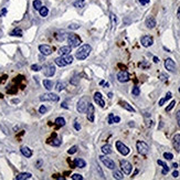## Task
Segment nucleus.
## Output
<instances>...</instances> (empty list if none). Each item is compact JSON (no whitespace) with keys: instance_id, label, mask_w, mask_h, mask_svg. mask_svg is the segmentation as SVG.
<instances>
[{"instance_id":"11","label":"nucleus","mask_w":180,"mask_h":180,"mask_svg":"<svg viewBox=\"0 0 180 180\" xmlns=\"http://www.w3.org/2000/svg\"><path fill=\"white\" fill-rule=\"evenodd\" d=\"M117 80L120 82V83H126V82L129 81V73L127 71H120L117 74Z\"/></svg>"},{"instance_id":"6","label":"nucleus","mask_w":180,"mask_h":180,"mask_svg":"<svg viewBox=\"0 0 180 180\" xmlns=\"http://www.w3.org/2000/svg\"><path fill=\"white\" fill-rule=\"evenodd\" d=\"M120 168H122L123 172L125 175H130V172L133 170V166L127 160H120Z\"/></svg>"},{"instance_id":"50","label":"nucleus","mask_w":180,"mask_h":180,"mask_svg":"<svg viewBox=\"0 0 180 180\" xmlns=\"http://www.w3.org/2000/svg\"><path fill=\"white\" fill-rule=\"evenodd\" d=\"M6 13H7V9H6V8H3V9L0 11V18L2 17V16H5Z\"/></svg>"},{"instance_id":"61","label":"nucleus","mask_w":180,"mask_h":180,"mask_svg":"<svg viewBox=\"0 0 180 180\" xmlns=\"http://www.w3.org/2000/svg\"><path fill=\"white\" fill-rule=\"evenodd\" d=\"M108 97H109V99H112V97H113V94H112V93H108Z\"/></svg>"},{"instance_id":"22","label":"nucleus","mask_w":180,"mask_h":180,"mask_svg":"<svg viewBox=\"0 0 180 180\" xmlns=\"http://www.w3.org/2000/svg\"><path fill=\"white\" fill-rule=\"evenodd\" d=\"M157 163H158V165H160L161 167H162V171H161V173H162V175H167V173H168V171H169V167L168 166H167V163L165 162V161H162V160H157Z\"/></svg>"},{"instance_id":"48","label":"nucleus","mask_w":180,"mask_h":180,"mask_svg":"<svg viewBox=\"0 0 180 180\" xmlns=\"http://www.w3.org/2000/svg\"><path fill=\"white\" fill-rule=\"evenodd\" d=\"M80 26L79 24H71V26H69V29L71 30H74V29H79Z\"/></svg>"},{"instance_id":"41","label":"nucleus","mask_w":180,"mask_h":180,"mask_svg":"<svg viewBox=\"0 0 180 180\" xmlns=\"http://www.w3.org/2000/svg\"><path fill=\"white\" fill-rule=\"evenodd\" d=\"M163 158H166L167 160H171V159L173 158V155L171 154V153H165V154H163Z\"/></svg>"},{"instance_id":"47","label":"nucleus","mask_w":180,"mask_h":180,"mask_svg":"<svg viewBox=\"0 0 180 180\" xmlns=\"http://www.w3.org/2000/svg\"><path fill=\"white\" fill-rule=\"evenodd\" d=\"M176 118H177L178 126L180 127V110H178V112H177V114H176Z\"/></svg>"},{"instance_id":"38","label":"nucleus","mask_w":180,"mask_h":180,"mask_svg":"<svg viewBox=\"0 0 180 180\" xmlns=\"http://www.w3.org/2000/svg\"><path fill=\"white\" fill-rule=\"evenodd\" d=\"M76 150H77V147L76 146H72L69 150H67V154H69V155H73V154L76 153Z\"/></svg>"},{"instance_id":"14","label":"nucleus","mask_w":180,"mask_h":180,"mask_svg":"<svg viewBox=\"0 0 180 180\" xmlns=\"http://www.w3.org/2000/svg\"><path fill=\"white\" fill-rule=\"evenodd\" d=\"M94 102H95L97 105L101 106V107H104V106H105V102H104L103 96H102V94L99 93V92H96V93L94 94Z\"/></svg>"},{"instance_id":"62","label":"nucleus","mask_w":180,"mask_h":180,"mask_svg":"<svg viewBox=\"0 0 180 180\" xmlns=\"http://www.w3.org/2000/svg\"><path fill=\"white\" fill-rule=\"evenodd\" d=\"M12 102H13V103H18V102H19V99H12Z\"/></svg>"},{"instance_id":"44","label":"nucleus","mask_w":180,"mask_h":180,"mask_svg":"<svg viewBox=\"0 0 180 180\" xmlns=\"http://www.w3.org/2000/svg\"><path fill=\"white\" fill-rule=\"evenodd\" d=\"M114 114H109V115H108V124H110V125H112V124H114Z\"/></svg>"},{"instance_id":"2","label":"nucleus","mask_w":180,"mask_h":180,"mask_svg":"<svg viewBox=\"0 0 180 180\" xmlns=\"http://www.w3.org/2000/svg\"><path fill=\"white\" fill-rule=\"evenodd\" d=\"M66 39H67V43H69V45H70L71 48H77V46H80L82 43L81 39L74 33H67Z\"/></svg>"},{"instance_id":"1","label":"nucleus","mask_w":180,"mask_h":180,"mask_svg":"<svg viewBox=\"0 0 180 180\" xmlns=\"http://www.w3.org/2000/svg\"><path fill=\"white\" fill-rule=\"evenodd\" d=\"M91 51H92V46L90 45V44H84V45H82L81 48L76 51L75 58H76L77 60H85V59L90 55Z\"/></svg>"},{"instance_id":"60","label":"nucleus","mask_w":180,"mask_h":180,"mask_svg":"<svg viewBox=\"0 0 180 180\" xmlns=\"http://www.w3.org/2000/svg\"><path fill=\"white\" fill-rule=\"evenodd\" d=\"M172 167H173V168H177V167H178V163H177V162H173V163H172Z\"/></svg>"},{"instance_id":"9","label":"nucleus","mask_w":180,"mask_h":180,"mask_svg":"<svg viewBox=\"0 0 180 180\" xmlns=\"http://www.w3.org/2000/svg\"><path fill=\"white\" fill-rule=\"evenodd\" d=\"M140 43L145 48H149V46H151L154 44V39H153L151 36H144L140 39Z\"/></svg>"},{"instance_id":"49","label":"nucleus","mask_w":180,"mask_h":180,"mask_svg":"<svg viewBox=\"0 0 180 180\" xmlns=\"http://www.w3.org/2000/svg\"><path fill=\"white\" fill-rule=\"evenodd\" d=\"M138 1H139V3L142 6H145V5H147V3H149L150 0H138Z\"/></svg>"},{"instance_id":"24","label":"nucleus","mask_w":180,"mask_h":180,"mask_svg":"<svg viewBox=\"0 0 180 180\" xmlns=\"http://www.w3.org/2000/svg\"><path fill=\"white\" fill-rule=\"evenodd\" d=\"M48 144H50L51 146L59 147V146H61V144H62V140H61L60 138H56V137H55L54 139H49Z\"/></svg>"},{"instance_id":"30","label":"nucleus","mask_w":180,"mask_h":180,"mask_svg":"<svg viewBox=\"0 0 180 180\" xmlns=\"http://www.w3.org/2000/svg\"><path fill=\"white\" fill-rule=\"evenodd\" d=\"M55 124H56V126H59V127H62V126L65 125V119L63 117H58L55 119Z\"/></svg>"},{"instance_id":"18","label":"nucleus","mask_w":180,"mask_h":180,"mask_svg":"<svg viewBox=\"0 0 180 180\" xmlns=\"http://www.w3.org/2000/svg\"><path fill=\"white\" fill-rule=\"evenodd\" d=\"M146 27L148 29H153L156 27V20L154 17H148L146 19Z\"/></svg>"},{"instance_id":"26","label":"nucleus","mask_w":180,"mask_h":180,"mask_svg":"<svg viewBox=\"0 0 180 180\" xmlns=\"http://www.w3.org/2000/svg\"><path fill=\"white\" fill-rule=\"evenodd\" d=\"M101 150L104 155H109V154H112V146L110 145H104Z\"/></svg>"},{"instance_id":"15","label":"nucleus","mask_w":180,"mask_h":180,"mask_svg":"<svg viewBox=\"0 0 180 180\" xmlns=\"http://www.w3.org/2000/svg\"><path fill=\"white\" fill-rule=\"evenodd\" d=\"M44 75L45 76H48V77H51V76H53L54 75V73H55V67H54V65H52V64H50V65H46L45 67H44Z\"/></svg>"},{"instance_id":"7","label":"nucleus","mask_w":180,"mask_h":180,"mask_svg":"<svg viewBox=\"0 0 180 180\" xmlns=\"http://www.w3.org/2000/svg\"><path fill=\"white\" fill-rule=\"evenodd\" d=\"M99 159H101V161L103 162V165L105 166V167H107L108 169H112V170H114V169L116 168L115 162H114V161L112 160L110 158H108V157L101 156V157H99Z\"/></svg>"},{"instance_id":"5","label":"nucleus","mask_w":180,"mask_h":180,"mask_svg":"<svg viewBox=\"0 0 180 180\" xmlns=\"http://www.w3.org/2000/svg\"><path fill=\"white\" fill-rule=\"evenodd\" d=\"M136 148H137V151H138L140 155H143V156L147 155V154H148V151H149L148 145H147L146 143H144V142H140V140L136 143Z\"/></svg>"},{"instance_id":"19","label":"nucleus","mask_w":180,"mask_h":180,"mask_svg":"<svg viewBox=\"0 0 180 180\" xmlns=\"http://www.w3.org/2000/svg\"><path fill=\"white\" fill-rule=\"evenodd\" d=\"M21 154L23 155L24 157H27V158H30V157L32 156V150L29 148V147H27V146H23L21 147Z\"/></svg>"},{"instance_id":"20","label":"nucleus","mask_w":180,"mask_h":180,"mask_svg":"<svg viewBox=\"0 0 180 180\" xmlns=\"http://www.w3.org/2000/svg\"><path fill=\"white\" fill-rule=\"evenodd\" d=\"M30 178H32V175L30 172H21L16 177V179L17 180H26V179H30Z\"/></svg>"},{"instance_id":"51","label":"nucleus","mask_w":180,"mask_h":180,"mask_svg":"<svg viewBox=\"0 0 180 180\" xmlns=\"http://www.w3.org/2000/svg\"><path fill=\"white\" fill-rule=\"evenodd\" d=\"M7 81V75H3V76L0 77V83H5Z\"/></svg>"},{"instance_id":"32","label":"nucleus","mask_w":180,"mask_h":180,"mask_svg":"<svg viewBox=\"0 0 180 180\" xmlns=\"http://www.w3.org/2000/svg\"><path fill=\"white\" fill-rule=\"evenodd\" d=\"M64 87H65V84L63 83V82H58V83H56V85H55V90H56L58 92L63 91V90H64Z\"/></svg>"},{"instance_id":"33","label":"nucleus","mask_w":180,"mask_h":180,"mask_svg":"<svg viewBox=\"0 0 180 180\" xmlns=\"http://www.w3.org/2000/svg\"><path fill=\"white\" fill-rule=\"evenodd\" d=\"M113 177L115 178V179H124V176H123V173L120 172L119 170H115L113 172Z\"/></svg>"},{"instance_id":"28","label":"nucleus","mask_w":180,"mask_h":180,"mask_svg":"<svg viewBox=\"0 0 180 180\" xmlns=\"http://www.w3.org/2000/svg\"><path fill=\"white\" fill-rule=\"evenodd\" d=\"M10 36H22V30L20 28H16L15 30H12L10 32Z\"/></svg>"},{"instance_id":"36","label":"nucleus","mask_w":180,"mask_h":180,"mask_svg":"<svg viewBox=\"0 0 180 180\" xmlns=\"http://www.w3.org/2000/svg\"><path fill=\"white\" fill-rule=\"evenodd\" d=\"M63 58H64L65 62H66V64H71V63L73 62V56L70 54H67V55H63Z\"/></svg>"},{"instance_id":"56","label":"nucleus","mask_w":180,"mask_h":180,"mask_svg":"<svg viewBox=\"0 0 180 180\" xmlns=\"http://www.w3.org/2000/svg\"><path fill=\"white\" fill-rule=\"evenodd\" d=\"M99 84H101V85H105V86H108V83H105V81H101V82H99Z\"/></svg>"},{"instance_id":"42","label":"nucleus","mask_w":180,"mask_h":180,"mask_svg":"<svg viewBox=\"0 0 180 180\" xmlns=\"http://www.w3.org/2000/svg\"><path fill=\"white\" fill-rule=\"evenodd\" d=\"M31 70L34 71V72H38V71L41 70V66H40V65H38V64H32L31 65Z\"/></svg>"},{"instance_id":"17","label":"nucleus","mask_w":180,"mask_h":180,"mask_svg":"<svg viewBox=\"0 0 180 180\" xmlns=\"http://www.w3.org/2000/svg\"><path fill=\"white\" fill-rule=\"evenodd\" d=\"M71 50H72V48H71L70 45H64V46H61L60 49H59L58 53L61 55V56H63V55H67L71 53Z\"/></svg>"},{"instance_id":"29","label":"nucleus","mask_w":180,"mask_h":180,"mask_svg":"<svg viewBox=\"0 0 180 180\" xmlns=\"http://www.w3.org/2000/svg\"><path fill=\"white\" fill-rule=\"evenodd\" d=\"M43 86L45 87L46 90H49V91H50V90L53 87L52 81H50V80H44V81H43Z\"/></svg>"},{"instance_id":"21","label":"nucleus","mask_w":180,"mask_h":180,"mask_svg":"<svg viewBox=\"0 0 180 180\" xmlns=\"http://www.w3.org/2000/svg\"><path fill=\"white\" fill-rule=\"evenodd\" d=\"M74 163L75 166H76L77 168H84L85 166H86V162H85V160H83L82 158H75L74 159Z\"/></svg>"},{"instance_id":"57","label":"nucleus","mask_w":180,"mask_h":180,"mask_svg":"<svg viewBox=\"0 0 180 180\" xmlns=\"http://www.w3.org/2000/svg\"><path fill=\"white\" fill-rule=\"evenodd\" d=\"M154 62L155 63H158L159 62V59L157 58V56H154Z\"/></svg>"},{"instance_id":"39","label":"nucleus","mask_w":180,"mask_h":180,"mask_svg":"<svg viewBox=\"0 0 180 180\" xmlns=\"http://www.w3.org/2000/svg\"><path fill=\"white\" fill-rule=\"evenodd\" d=\"M71 178L73 180H83V176H81L80 173H74V175H72Z\"/></svg>"},{"instance_id":"35","label":"nucleus","mask_w":180,"mask_h":180,"mask_svg":"<svg viewBox=\"0 0 180 180\" xmlns=\"http://www.w3.org/2000/svg\"><path fill=\"white\" fill-rule=\"evenodd\" d=\"M55 36H56V39H58L59 41H63L64 38L66 36V34H64V31H60L59 33L55 34Z\"/></svg>"},{"instance_id":"59","label":"nucleus","mask_w":180,"mask_h":180,"mask_svg":"<svg viewBox=\"0 0 180 180\" xmlns=\"http://www.w3.org/2000/svg\"><path fill=\"white\" fill-rule=\"evenodd\" d=\"M62 107L63 108H67V105H66V103H65V102H64V103H62Z\"/></svg>"},{"instance_id":"3","label":"nucleus","mask_w":180,"mask_h":180,"mask_svg":"<svg viewBox=\"0 0 180 180\" xmlns=\"http://www.w3.org/2000/svg\"><path fill=\"white\" fill-rule=\"evenodd\" d=\"M90 104V101H89V97H82L79 102H77V105H76V108H77V112L81 114L85 113L87 109V106Z\"/></svg>"},{"instance_id":"25","label":"nucleus","mask_w":180,"mask_h":180,"mask_svg":"<svg viewBox=\"0 0 180 180\" xmlns=\"http://www.w3.org/2000/svg\"><path fill=\"white\" fill-rule=\"evenodd\" d=\"M54 62H55V64L58 65V66H65V65H67L63 56H59V58H56L54 60Z\"/></svg>"},{"instance_id":"8","label":"nucleus","mask_w":180,"mask_h":180,"mask_svg":"<svg viewBox=\"0 0 180 180\" xmlns=\"http://www.w3.org/2000/svg\"><path fill=\"white\" fill-rule=\"evenodd\" d=\"M116 148H117V150L119 151L123 156H127V155L130 153V149L128 148L126 145L123 144L122 142H119V140H118V142H116Z\"/></svg>"},{"instance_id":"4","label":"nucleus","mask_w":180,"mask_h":180,"mask_svg":"<svg viewBox=\"0 0 180 180\" xmlns=\"http://www.w3.org/2000/svg\"><path fill=\"white\" fill-rule=\"evenodd\" d=\"M60 97L54 93H45L40 95V101L42 102H59Z\"/></svg>"},{"instance_id":"43","label":"nucleus","mask_w":180,"mask_h":180,"mask_svg":"<svg viewBox=\"0 0 180 180\" xmlns=\"http://www.w3.org/2000/svg\"><path fill=\"white\" fill-rule=\"evenodd\" d=\"M46 110H48V108L45 107L44 105H41L40 108H39V113L40 114H45L46 113Z\"/></svg>"},{"instance_id":"16","label":"nucleus","mask_w":180,"mask_h":180,"mask_svg":"<svg viewBox=\"0 0 180 180\" xmlns=\"http://www.w3.org/2000/svg\"><path fill=\"white\" fill-rule=\"evenodd\" d=\"M172 145H173V148L176 149V151L179 153V151H180V134H177V135L173 136Z\"/></svg>"},{"instance_id":"23","label":"nucleus","mask_w":180,"mask_h":180,"mask_svg":"<svg viewBox=\"0 0 180 180\" xmlns=\"http://www.w3.org/2000/svg\"><path fill=\"white\" fill-rule=\"evenodd\" d=\"M119 105L122 106L123 108H125V109H127V110H129V112H132V113H134V112H135V108L133 107L132 105H129V104H128L127 102H123V101H120V102H119Z\"/></svg>"},{"instance_id":"64","label":"nucleus","mask_w":180,"mask_h":180,"mask_svg":"<svg viewBox=\"0 0 180 180\" xmlns=\"http://www.w3.org/2000/svg\"><path fill=\"white\" fill-rule=\"evenodd\" d=\"M0 33H1V31H0ZM0 36H1V34H0Z\"/></svg>"},{"instance_id":"13","label":"nucleus","mask_w":180,"mask_h":180,"mask_svg":"<svg viewBox=\"0 0 180 180\" xmlns=\"http://www.w3.org/2000/svg\"><path fill=\"white\" fill-rule=\"evenodd\" d=\"M39 51L43 55H50L52 53V48L48 44H41V45H39Z\"/></svg>"},{"instance_id":"27","label":"nucleus","mask_w":180,"mask_h":180,"mask_svg":"<svg viewBox=\"0 0 180 180\" xmlns=\"http://www.w3.org/2000/svg\"><path fill=\"white\" fill-rule=\"evenodd\" d=\"M73 6H74L75 8L82 9V8H84V6H85V0H76V1H74Z\"/></svg>"},{"instance_id":"58","label":"nucleus","mask_w":180,"mask_h":180,"mask_svg":"<svg viewBox=\"0 0 180 180\" xmlns=\"http://www.w3.org/2000/svg\"><path fill=\"white\" fill-rule=\"evenodd\" d=\"M177 15H178V18H179V20H180V7L178 8V11H177Z\"/></svg>"},{"instance_id":"45","label":"nucleus","mask_w":180,"mask_h":180,"mask_svg":"<svg viewBox=\"0 0 180 180\" xmlns=\"http://www.w3.org/2000/svg\"><path fill=\"white\" fill-rule=\"evenodd\" d=\"M159 79H160V81H167V80H168V75L162 73V74L159 75Z\"/></svg>"},{"instance_id":"53","label":"nucleus","mask_w":180,"mask_h":180,"mask_svg":"<svg viewBox=\"0 0 180 180\" xmlns=\"http://www.w3.org/2000/svg\"><path fill=\"white\" fill-rule=\"evenodd\" d=\"M165 102H166V99L163 97V99H161L160 101H159V106H162L163 104H165Z\"/></svg>"},{"instance_id":"31","label":"nucleus","mask_w":180,"mask_h":180,"mask_svg":"<svg viewBox=\"0 0 180 180\" xmlns=\"http://www.w3.org/2000/svg\"><path fill=\"white\" fill-rule=\"evenodd\" d=\"M39 12H40V16L41 17H46L48 16V13H49V9L46 7H41V9L39 10Z\"/></svg>"},{"instance_id":"52","label":"nucleus","mask_w":180,"mask_h":180,"mask_svg":"<svg viewBox=\"0 0 180 180\" xmlns=\"http://www.w3.org/2000/svg\"><path fill=\"white\" fill-rule=\"evenodd\" d=\"M119 122H120V117H119V116H114V124L119 123Z\"/></svg>"},{"instance_id":"10","label":"nucleus","mask_w":180,"mask_h":180,"mask_svg":"<svg viewBox=\"0 0 180 180\" xmlns=\"http://www.w3.org/2000/svg\"><path fill=\"white\" fill-rule=\"evenodd\" d=\"M165 67L166 70H168L169 72H175L176 71V63L172 59L168 58L165 60Z\"/></svg>"},{"instance_id":"54","label":"nucleus","mask_w":180,"mask_h":180,"mask_svg":"<svg viewBox=\"0 0 180 180\" xmlns=\"http://www.w3.org/2000/svg\"><path fill=\"white\" fill-rule=\"evenodd\" d=\"M178 176H179V172H178V171H173V172H172V177L173 178H177Z\"/></svg>"},{"instance_id":"46","label":"nucleus","mask_w":180,"mask_h":180,"mask_svg":"<svg viewBox=\"0 0 180 180\" xmlns=\"http://www.w3.org/2000/svg\"><path fill=\"white\" fill-rule=\"evenodd\" d=\"M73 126H74V128H75L76 130H81V125L79 124V122L74 120V124H73Z\"/></svg>"},{"instance_id":"12","label":"nucleus","mask_w":180,"mask_h":180,"mask_svg":"<svg viewBox=\"0 0 180 180\" xmlns=\"http://www.w3.org/2000/svg\"><path fill=\"white\" fill-rule=\"evenodd\" d=\"M94 112H95L94 106L90 103L89 106H87L86 112H85V113H86V117H87V119H89L90 122H94V119H95V117H94Z\"/></svg>"},{"instance_id":"40","label":"nucleus","mask_w":180,"mask_h":180,"mask_svg":"<svg viewBox=\"0 0 180 180\" xmlns=\"http://www.w3.org/2000/svg\"><path fill=\"white\" fill-rule=\"evenodd\" d=\"M175 105H176V101H171V103L169 104V106H167V107H166V112H170V110L173 108V106H175Z\"/></svg>"},{"instance_id":"34","label":"nucleus","mask_w":180,"mask_h":180,"mask_svg":"<svg viewBox=\"0 0 180 180\" xmlns=\"http://www.w3.org/2000/svg\"><path fill=\"white\" fill-rule=\"evenodd\" d=\"M41 7H42V2H41V0H34L33 1V8L36 10H40Z\"/></svg>"},{"instance_id":"37","label":"nucleus","mask_w":180,"mask_h":180,"mask_svg":"<svg viewBox=\"0 0 180 180\" xmlns=\"http://www.w3.org/2000/svg\"><path fill=\"white\" fill-rule=\"evenodd\" d=\"M132 94L134 96H138L140 94V90H139V87L138 86H134L133 87V91H132Z\"/></svg>"},{"instance_id":"63","label":"nucleus","mask_w":180,"mask_h":180,"mask_svg":"<svg viewBox=\"0 0 180 180\" xmlns=\"http://www.w3.org/2000/svg\"><path fill=\"white\" fill-rule=\"evenodd\" d=\"M179 93H180V87H179Z\"/></svg>"},{"instance_id":"55","label":"nucleus","mask_w":180,"mask_h":180,"mask_svg":"<svg viewBox=\"0 0 180 180\" xmlns=\"http://www.w3.org/2000/svg\"><path fill=\"white\" fill-rule=\"evenodd\" d=\"M36 167H38V168H39V167H40V166L42 165V160H38V161H36Z\"/></svg>"}]
</instances>
